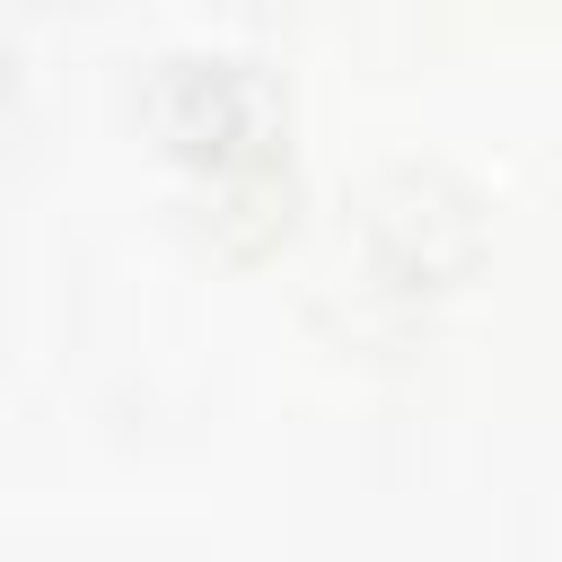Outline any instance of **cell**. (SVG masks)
I'll use <instances>...</instances> for the list:
<instances>
[{"label":"cell","mask_w":562,"mask_h":562,"mask_svg":"<svg viewBox=\"0 0 562 562\" xmlns=\"http://www.w3.org/2000/svg\"><path fill=\"white\" fill-rule=\"evenodd\" d=\"M167 132H176L193 158L255 167L263 140L281 132V105H272V88H263L246 61H184V70L167 79Z\"/></svg>","instance_id":"obj_1"}]
</instances>
